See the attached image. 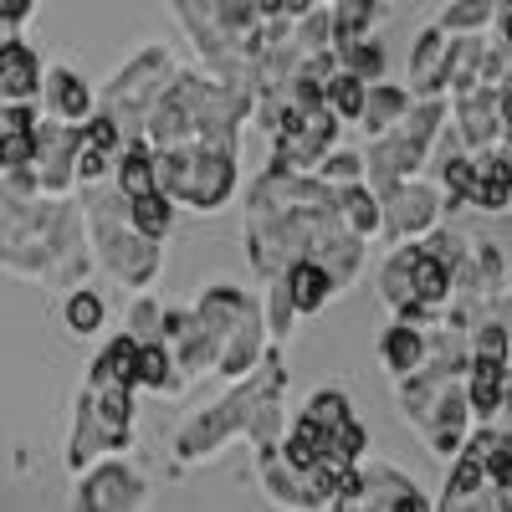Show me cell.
<instances>
[{"instance_id": "ba28073f", "label": "cell", "mask_w": 512, "mask_h": 512, "mask_svg": "<svg viewBox=\"0 0 512 512\" xmlns=\"http://www.w3.org/2000/svg\"><path fill=\"white\" fill-rule=\"evenodd\" d=\"M441 226V195L431 180H400L379 195V236L390 246H415Z\"/></svg>"}, {"instance_id": "4fadbf2b", "label": "cell", "mask_w": 512, "mask_h": 512, "mask_svg": "<svg viewBox=\"0 0 512 512\" xmlns=\"http://www.w3.org/2000/svg\"><path fill=\"white\" fill-rule=\"evenodd\" d=\"M113 190H118L123 205L128 200H144V195H159L154 190V154H149L144 139H123V149L113 159Z\"/></svg>"}, {"instance_id": "7402d4cb", "label": "cell", "mask_w": 512, "mask_h": 512, "mask_svg": "<svg viewBox=\"0 0 512 512\" xmlns=\"http://www.w3.org/2000/svg\"><path fill=\"white\" fill-rule=\"evenodd\" d=\"M134 390H154V395H180L185 379L175 374L164 344H139V369H134Z\"/></svg>"}, {"instance_id": "7a4b0ae2", "label": "cell", "mask_w": 512, "mask_h": 512, "mask_svg": "<svg viewBox=\"0 0 512 512\" xmlns=\"http://www.w3.org/2000/svg\"><path fill=\"white\" fill-rule=\"evenodd\" d=\"M287 390V369H282V349L267 344L262 364H256V374L241 384L236 395H226L221 405H210L205 415L185 420L180 425V436H175V456L190 466V461H210V456H221V446L241 441L246 436V425H251V410L262 405L267 395H282Z\"/></svg>"}, {"instance_id": "3957f363", "label": "cell", "mask_w": 512, "mask_h": 512, "mask_svg": "<svg viewBox=\"0 0 512 512\" xmlns=\"http://www.w3.org/2000/svg\"><path fill=\"white\" fill-rule=\"evenodd\" d=\"M190 313H195V323L210 333V344H216V374H226V379H251L256 364H262V354H267L262 308H256L241 287L210 282Z\"/></svg>"}, {"instance_id": "52a82bcc", "label": "cell", "mask_w": 512, "mask_h": 512, "mask_svg": "<svg viewBox=\"0 0 512 512\" xmlns=\"http://www.w3.org/2000/svg\"><path fill=\"white\" fill-rule=\"evenodd\" d=\"M149 507V477L128 456H103L77 477L72 512H144Z\"/></svg>"}, {"instance_id": "ac0fdd59", "label": "cell", "mask_w": 512, "mask_h": 512, "mask_svg": "<svg viewBox=\"0 0 512 512\" xmlns=\"http://www.w3.org/2000/svg\"><path fill=\"white\" fill-rule=\"evenodd\" d=\"M333 216H338V226H344L354 241L369 246V236H379V195H374L369 185L338 190V195H333Z\"/></svg>"}, {"instance_id": "f1b7e54d", "label": "cell", "mask_w": 512, "mask_h": 512, "mask_svg": "<svg viewBox=\"0 0 512 512\" xmlns=\"http://www.w3.org/2000/svg\"><path fill=\"white\" fill-rule=\"evenodd\" d=\"M364 98H369V88H364V82H354V77H344V72H338L328 88H323V108H328L338 123H359Z\"/></svg>"}, {"instance_id": "6da1fadb", "label": "cell", "mask_w": 512, "mask_h": 512, "mask_svg": "<svg viewBox=\"0 0 512 512\" xmlns=\"http://www.w3.org/2000/svg\"><path fill=\"white\" fill-rule=\"evenodd\" d=\"M82 226H88V246L98 251L93 262H103L108 277H118L123 287L134 292H149L154 277L164 272V246L144 241L128 231V205L118 200L113 185H98V190H82Z\"/></svg>"}, {"instance_id": "8fae6325", "label": "cell", "mask_w": 512, "mask_h": 512, "mask_svg": "<svg viewBox=\"0 0 512 512\" xmlns=\"http://www.w3.org/2000/svg\"><path fill=\"white\" fill-rule=\"evenodd\" d=\"M41 57L31 52V41L16 36L0 47V103H16V108H36L41 98Z\"/></svg>"}, {"instance_id": "d4e9b609", "label": "cell", "mask_w": 512, "mask_h": 512, "mask_svg": "<svg viewBox=\"0 0 512 512\" xmlns=\"http://www.w3.org/2000/svg\"><path fill=\"white\" fill-rule=\"evenodd\" d=\"M169 226H175V205H169L164 195H144V200H128V231L144 236V241H164Z\"/></svg>"}, {"instance_id": "5bb4252c", "label": "cell", "mask_w": 512, "mask_h": 512, "mask_svg": "<svg viewBox=\"0 0 512 512\" xmlns=\"http://www.w3.org/2000/svg\"><path fill=\"white\" fill-rule=\"evenodd\" d=\"M282 292H287V303H292L297 318H313V313L328 308L333 282H328V272H323L318 262H292V267L282 272Z\"/></svg>"}, {"instance_id": "44dd1931", "label": "cell", "mask_w": 512, "mask_h": 512, "mask_svg": "<svg viewBox=\"0 0 512 512\" xmlns=\"http://www.w3.org/2000/svg\"><path fill=\"white\" fill-rule=\"evenodd\" d=\"M384 67H390V57H384V47H379L374 36H354V41H344V47H338V72L354 77V82H364V88H379Z\"/></svg>"}, {"instance_id": "7c38bea8", "label": "cell", "mask_w": 512, "mask_h": 512, "mask_svg": "<svg viewBox=\"0 0 512 512\" xmlns=\"http://www.w3.org/2000/svg\"><path fill=\"white\" fill-rule=\"evenodd\" d=\"M446 47L451 41L436 31V26H425L415 36V52H410V103H431V98H446Z\"/></svg>"}, {"instance_id": "1f68e13d", "label": "cell", "mask_w": 512, "mask_h": 512, "mask_svg": "<svg viewBox=\"0 0 512 512\" xmlns=\"http://www.w3.org/2000/svg\"><path fill=\"white\" fill-rule=\"evenodd\" d=\"M262 328H267V338H272V349L282 344V338H292V333H297V313H292V303H287L282 282H267V308H262Z\"/></svg>"}, {"instance_id": "9c48e42d", "label": "cell", "mask_w": 512, "mask_h": 512, "mask_svg": "<svg viewBox=\"0 0 512 512\" xmlns=\"http://www.w3.org/2000/svg\"><path fill=\"white\" fill-rule=\"evenodd\" d=\"M451 113H456V139H461V149L466 154H492V149H502V128H497V93L492 88H472V93H461V98H451Z\"/></svg>"}, {"instance_id": "4dcf8cb0", "label": "cell", "mask_w": 512, "mask_h": 512, "mask_svg": "<svg viewBox=\"0 0 512 512\" xmlns=\"http://www.w3.org/2000/svg\"><path fill=\"white\" fill-rule=\"evenodd\" d=\"M487 487V466L472 456V451H461L456 461H451V477H446V502H472L477 492Z\"/></svg>"}, {"instance_id": "d6a6232c", "label": "cell", "mask_w": 512, "mask_h": 512, "mask_svg": "<svg viewBox=\"0 0 512 512\" xmlns=\"http://www.w3.org/2000/svg\"><path fill=\"white\" fill-rule=\"evenodd\" d=\"M487 487H492V492H512V446L487 461Z\"/></svg>"}, {"instance_id": "8992f818", "label": "cell", "mask_w": 512, "mask_h": 512, "mask_svg": "<svg viewBox=\"0 0 512 512\" xmlns=\"http://www.w3.org/2000/svg\"><path fill=\"white\" fill-rule=\"evenodd\" d=\"M62 200H21L0 185V267L26 282H47V251Z\"/></svg>"}, {"instance_id": "cb8c5ba5", "label": "cell", "mask_w": 512, "mask_h": 512, "mask_svg": "<svg viewBox=\"0 0 512 512\" xmlns=\"http://www.w3.org/2000/svg\"><path fill=\"white\" fill-rule=\"evenodd\" d=\"M328 16H333V52H338L344 41L369 36V26L390 16V6H369V0H338V6H328Z\"/></svg>"}, {"instance_id": "277c9868", "label": "cell", "mask_w": 512, "mask_h": 512, "mask_svg": "<svg viewBox=\"0 0 512 512\" xmlns=\"http://www.w3.org/2000/svg\"><path fill=\"white\" fill-rule=\"evenodd\" d=\"M154 190L169 205H190L200 216H210L236 195V159L205 154V149H164L154 154Z\"/></svg>"}, {"instance_id": "603a6c76", "label": "cell", "mask_w": 512, "mask_h": 512, "mask_svg": "<svg viewBox=\"0 0 512 512\" xmlns=\"http://www.w3.org/2000/svg\"><path fill=\"white\" fill-rule=\"evenodd\" d=\"M492 21H497L492 0H461V6H446V11L436 16V31H441L446 41H461V36H482Z\"/></svg>"}, {"instance_id": "30bf717a", "label": "cell", "mask_w": 512, "mask_h": 512, "mask_svg": "<svg viewBox=\"0 0 512 512\" xmlns=\"http://www.w3.org/2000/svg\"><path fill=\"white\" fill-rule=\"evenodd\" d=\"M41 108H47V118L62 123V128H82L98 113V98L72 67H47L41 72Z\"/></svg>"}, {"instance_id": "d6986e66", "label": "cell", "mask_w": 512, "mask_h": 512, "mask_svg": "<svg viewBox=\"0 0 512 512\" xmlns=\"http://www.w3.org/2000/svg\"><path fill=\"white\" fill-rule=\"evenodd\" d=\"M134 369H139V344L134 338H108V349L93 359V369H88V379H98V384H113V390H128L134 395Z\"/></svg>"}, {"instance_id": "ffe728a7", "label": "cell", "mask_w": 512, "mask_h": 512, "mask_svg": "<svg viewBox=\"0 0 512 512\" xmlns=\"http://www.w3.org/2000/svg\"><path fill=\"white\" fill-rule=\"evenodd\" d=\"M482 57H487V36H461V41H451V47H446V93L451 98L477 88Z\"/></svg>"}, {"instance_id": "9a60e30c", "label": "cell", "mask_w": 512, "mask_h": 512, "mask_svg": "<svg viewBox=\"0 0 512 512\" xmlns=\"http://www.w3.org/2000/svg\"><path fill=\"white\" fill-rule=\"evenodd\" d=\"M451 272L436 262V256H425L420 251V241H415V262H410V303L415 308H425V313H446L451 308Z\"/></svg>"}, {"instance_id": "f546056e", "label": "cell", "mask_w": 512, "mask_h": 512, "mask_svg": "<svg viewBox=\"0 0 512 512\" xmlns=\"http://www.w3.org/2000/svg\"><path fill=\"white\" fill-rule=\"evenodd\" d=\"M313 180L328 185L333 195H338V190H349V185H364V159H359L354 149H333V154L313 169Z\"/></svg>"}, {"instance_id": "5b68a950", "label": "cell", "mask_w": 512, "mask_h": 512, "mask_svg": "<svg viewBox=\"0 0 512 512\" xmlns=\"http://www.w3.org/2000/svg\"><path fill=\"white\" fill-rule=\"evenodd\" d=\"M175 82V57H169V47H144L139 57H128L118 72H113V82L103 88V118L118 128L123 139H139L144 134V118H149V108L164 98V88Z\"/></svg>"}, {"instance_id": "e0dca14e", "label": "cell", "mask_w": 512, "mask_h": 512, "mask_svg": "<svg viewBox=\"0 0 512 512\" xmlns=\"http://www.w3.org/2000/svg\"><path fill=\"white\" fill-rule=\"evenodd\" d=\"M405 113H410V93L400 88V82H379V88H369V98H364L359 128L369 139H384V134H395V128H400Z\"/></svg>"}, {"instance_id": "484cf974", "label": "cell", "mask_w": 512, "mask_h": 512, "mask_svg": "<svg viewBox=\"0 0 512 512\" xmlns=\"http://www.w3.org/2000/svg\"><path fill=\"white\" fill-rule=\"evenodd\" d=\"M103 318H108V303L93 292V287H77V292H67V303H62V323H67V333L72 338H93L98 328H103Z\"/></svg>"}, {"instance_id": "83f0119b", "label": "cell", "mask_w": 512, "mask_h": 512, "mask_svg": "<svg viewBox=\"0 0 512 512\" xmlns=\"http://www.w3.org/2000/svg\"><path fill=\"white\" fill-rule=\"evenodd\" d=\"M159 318H164V303L154 292H139L123 313V338H134V344H159Z\"/></svg>"}, {"instance_id": "2e32d148", "label": "cell", "mask_w": 512, "mask_h": 512, "mask_svg": "<svg viewBox=\"0 0 512 512\" xmlns=\"http://www.w3.org/2000/svg\"><path fill=\"white\" fill-rule=\"evenodd\" d=\"M379 364H384V374H390L395 384L420 374V364H425V333H415L405 323H390L384 338H379Z\"/></svg>"}, {"instance_id": "4316f807", "label": "cell", "mask_w": 512, "mask_h": 512, "mask_svg": "<svg viewBox=\"0 0 512 512\" xmlns=\"http://www.w3.org/2000/svg\"><path fill=\"white\" fill-rule=\"evenodd\" d=\"M297 420H308L313 431H323V436H328V431H338V425H349V420H354V410H349V395H344V390H313Z\"/></svg>"}]
</instances>
